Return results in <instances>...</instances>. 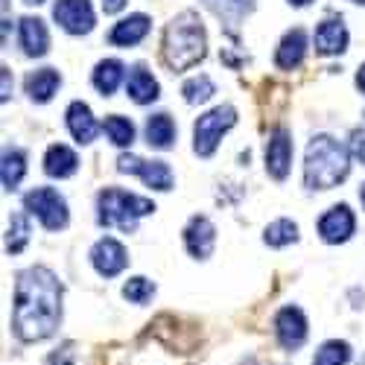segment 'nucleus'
<instances>
[{
	"label": "nucleus",
	"mask_w": 365,
	"mask_h": 365,
	"mask_svg": "<svg viewBox=\"0 0 365 365\" xmlns=\"http://www.w3.org/2000/svg\"><path fill=\"white\" fill-rule=\"evenodd\" d=\"M62 322V284L44 266L18 272L12 330L21 342H41L53 336Z\"/></svg>",
	"instance_id": "1"
},
{
	"label": "nucleus",
	"mask_w": 365,
	"mask_h": 365,
	"mask_svg": "<svg viewBox=\"0 0 365 365\" xmlns=\"http://www.w3.org/2000/svg\"><path fill=\"white\" fill-rule=\"evenodd\" d=\"M207 53V33L205 24L196 12H181L175 15L164 29V62L170 71L181 73L199 65Z\"/></svg>",
	"instance_id": "2"
},
{
	"label": "nucleus",
	"mask_w": 365,
	"mask_h": 365,
	"mask_svg": "<svg viewBox=\"0 0 365 365\" xmlns=\"http://www.w3.org/2000/svg\"><path fill=\"white\" fill-rule=\"evenodd\" d=\"M351 173V149L333 140L330 135H319L310 140L304 155V185L310 190H330L342 185Z\"/></svg>",
	"instance_id": "3"
},
{
	"label": "nucleus",
	"mask_w": 365,
	"mask_h": 365,
	"mask_svg": "<svg viewBox=\"0 0 365 365\" xmlns=\"http://www.w3.org/2000/svg\"><path fill=\"white\" fill-rule=\"evenodd\" d=\"M97 210H100V217H97L100 225H117L123 231H135L138 220L149 217L152 210H155V205L143 196L120 190V187H106L97 196Z\"/></svg>",
	"instance_id": "4"
},
{
	"label": "nucleus",
	"mask_w": 365,
	"mask_h": 365,
	"mask_svg": "<svg viewBox=\"0 0 365 365\" xmlns=\"http://www.w3.org/2000/svg\"><path fill=\"white\" fill-rule=\"evenodd\" d=\"M237 123V111L234 106H217L214 111H207L196 120V126H193V149H196V155L202 158H210L217 152L222 135Z\"/></svg>",
	"instance_id": "5"
},
{
	"label": "nucleus",
	"mask_w": 365,
	"mask_h": 365,
	"mask_svg": "<svg viewBox=\"0 0 365 365\" xmlns=\"http://www.w3.org/2000/svg\"><path fill=\"white\" fill-rule=\"evenodd\" d=\"M24 207L41 220L47 231H62L68 225V202L53 187H36L24 196Z\"/></svg>",
	"instance_id": "6"
},
{
	"label": "nucleus",
	"mask_w": 365,
	"mask_h": 365,
	"mask_svg": "<svg viewBox=\"0 0 365 365\" xmlns=\"http://www.w3.org/2000/svg\"><path fill=\"white\" fill-rule=\"evenodd\" d=\"M53 18L71 36H85L97 24L94 9H91V0H56Z\"/></svg>",
	"instance_id": "7"
},
{
	"label": "nucleus",
	"mask_w": 365,
	"mask_h": 365,
	"mask_svg": "<svg viewBox=\"0 0 365 365\" xmlns=\"http://www.w3.org/2000/svg\"><path fill=\"white\" fill-rule=\"evenodd\" d=\"M117 170L120 173H135L143 178L146 187H155V190H170L173 187V173L164 161H143L138 155H120L117 158Z\"/></svg>",
	"instance_id": "8"
},
{
	"label": "nucleus",
	"mask_w": 365,
	"mask_h": 365,
	"mask_svg": "<svg viewBox=\"0 0 365 365\" xmlns=\"http://www.w3.org/2000/svg\"><path fill=\"white\" fill-rule=\"evenodd\" d=\"M91 263H94V269L100 272L103 278H114V275H120V272L126 269L129 255L123 249V242H117L114 237H103L97 246L91 249Z\"/></svg>",
	"instance_id": "9"
},
{
	"label": "nucleus",
	"mask_w": 365,
	"mask_h": 365,
	"mask_svg": "<svg viewBox=\"0 0 365 365\" xmlns=\"http://www.w3.org/2000/svg\"><path fill=\"white\" fill-rule=\"evenodd\" d=\"M289 164H292V138L284 126H278L266 143V173L284 181L289 175Z\"/></svg>",
	"instance_id": "10"
},
{
	"label": "nucleus",
	"mask_w": 365,
	"mask_h": 365,
	"mask_svg": "<svg viewBox=\"0 0 365 365\" xmlns=\"http://www.w3.org/2000/svg\"><path fill=\"white\" fill-rule=\"evenodd\" d=\"M354 228H356V220H354V210L348 205H333L319 220V234H322L324 242H330V246L351 240Z\"/></svg>",
	"instance_id": "11"
},
{
	"label": "nucleus",
	"mask_w": 365,
	"mask_h": 365,
	"mask_svg": "<svg viewBox=\"0 0 365 365\" xmlns=\"http://www.w3.org/2000/svg\"><path fill=\"white\" fill-rule=\"evenodd\" d=\"M275 336L287 351H295L307 339V316L298 307H284L275 316Z\"/></svg>",
	"instance_id": "12"
},
{
	"label": "nucleus",
	"mask_w": 365,
	"mask_h": 365,
	"mask_svg": "<svg viewBox=\"0 0 365 365\" xmlns=\"http://www.w3.org/2000/svg\"><path fill=\"white\" fill-rule=\"evenodd\" d=\"M217 242V228L207 217H193L185 228V246L196 260H207Z\"/></svg>",
	"instance_id": "13"
},
{
	"label": "nucleus",
	"mask_w": 365,
	"mask_h": 365,
	"mask_svg": "<svg viewBox=\"0 0 365 365\" xmlns=\"http://www.w3.org/2000/svg\"><path fill=\"white\" fill-rule=\"evenodd\" d=\"M313 41H316V53L339 56V53L348 50V29H345V24L339 18H327V21L319 24Z\"/></svg>",
	"instance_id": "14"
},
{
	"label": "nucleus",
	"mask_w": 365,
	"mask_h": 365,
	"mask_svg": "<svg viewBox=\"0 0 365 365\" xmlns=\"http://www.w3.org/2000/svg\"><path fill=\"white\" fill-rule=\"evenodd\" d=\"M304 56H307V36L304 29H289L275 50V65L281 71H295L304 62Z\"/></svg>",
	"instance_id": "15"
},
{
	"label": "nucleus",
	"mask_w": 365,
	"mask_h": 365,
	"mask_svg": "<svg viewBox=\"0 0 365 365\" xmlns=\"http://www.w3.org/2000/svg\"><path fill=\"white\" fill-rule=\"evenodd\" d=\"M21 47L26 56H44L50 50V33L41 18H21Z\"/></svg>",
	"instance_id": "16"
},
{
	"label": "nucleus",
	"mask_w": 365,
	"mask_h": 365,
	"mask_svg": "<svg viewBox=\"0 0 365 365\" xmlns=\"http://www.w3.org/2000/svg\"><path fill=\"white\" fill-rule=\"evenodd\" d=\"M149 33V18L146 15H129L120 24H114V29L108 33V41L117 47H135L138 41H143Z\"/></svg>",
	"instance_id": "17"
},
{
	"label": "nucleus",
	"mask_w": 365,
	"mask_h": 365,
	"mask_svg": "<svg viewBox=\"0 0 365 365\" xmlns=\"http://www.w3.org/2000/svg\"><path fill=\"white\" fill-rule=\"evenodd\" d=\"M79 167V158H76V152L65 143H53L47 149V155H44V173L53 175V178H71Z\"/></svg>",
	"instance_id": "18"
},
{
	"label": "nucleus",
	"mask_w": 365,
	"mask_h": 365,
	"mask_svg": "<svg viewBox=\"0 0 365 365\" xmlns=\"http://www.w3.org/2000/svg\"><path fill=\"white\" fill-rule=\"evenodd\" d=\"M58 85H62L58 71L56 68H41V71L26 76V94H29L33 103H50L53 94L58 91Z\"/></svg>",
	"instance_id": "19"
},
{
	"label": "nucleus",
	"mask_w": 365,
	"mask_h": 365,
	"mask_svg": "<svg viewBox=\"0 0 365 365\" xmlns=\"http://www.w3.org/2000/svg\"><path fill=\"white\" fill-rule=\"evenodd\" d=\"M68 129H71V135L79 143H91L97 138V132H100L94 114H91V108L85 103H71V108H68Z\"/></svg>",
	"instance_id": "20"
},
{
	"label": "nucleus",
	"mask_w": 365,
	"mask_h": 365,
	"mask_svg": "<svg viewBox=\"0 0 365 365\" xmlns=\"http://www.w3.org/2000/svg\"><path fill=\"white\" fill-rule=\"evenodd\" d=\"M126 91H129V97L138 103V106H146L152 100H158V82L155 76H152L143 65H135L129 79H126Z\"/></svg>",
	"instance_id": "21"
},
{
	"label": "nucleus",
	"mask_w": 365,
	"mask_h": 365,
	"mask_svg": "<svg viewBox=\"0 0 365 365\" xmlns=\"http://www.w3.org/2000/svg\"><path fill=\"white\" fill-rule=\"evenodd\" d=\"M146 140L155 149H170L175 140V123L170 114H152L146 120Z\"/></svg>",
	"instance_id": "22"
},
{
	"label": "nucleus",
	"mask_w": 365,
	"mask_h": 365,
	"mask_svg": "<svg viewBox=\"0 0 365 365\" xmlns=\"http://www.w3.org/2000/svg\"><path fill=\"white\" fill-rule=\"evenodd\" d=\"M123 76H126L123 65H120L117 58H106V62H100L94 68V88L100 91L103 97H111L114 91H117V85L123 82Z\"/></svg>",
	"instance_id": "23"
},
{
	"label": "nucleus",
	"mask_w": 365,
	"mask_h": 365,
	"mask_svg": "<svg viewBox=\"0 0 365 365\" xmlns=\"http://www.w3.org/2000/svg\"><path fill=\"white\" fill-rule=\"evenodd\" d=\"M202 4L225 24H237L255 9V0H202Z\"/></svg>",
	"instance_id": "24"
},
{
	"label": "nucleus",
	"mask_w": 365,
	"mask_h": 365,
	"mask_svg": "<svg viewBox=\"0 0 365 365\" xmlns=\"http://www.w3.org/2000/svg\"><path fill=\"white\" fill-rule=\"evenodd\" d=\"M24 173H26V155L21 149H6L4 152V164H0V178H4V187L9 193L21 185Z\"/></svg>",
	"instance_id": "25"
},
{
	"label": "nucleus",
	"mask_w": 365,
	"mask_h": 365,
	"mask_svg": "<svg viewBox=\"0 0 365 365\" xmlns=\"http://www.w3.org/2000/svg\"><path fill=\"white\" fill-rule=\"evenodd\" d=\"M298 240V225L292 220H275L272 225H266L263 231V242L272 249H281V246H289V242Z\"/></svg>",
	"instance_id": "26"
},
{
	"label": "nucleus",
	"mask_w": 365,
	"mask_h": 365,
	"mask_svg": "<svg viewBox=\"0 0 365 365\" xmlns=\"http://www.w3.org/2000/svg\"><path fill=\"white\" fill-rule=\"evenodd\" d=\"M348 359H351V345L342 339H330L316 351L313 365H348Z\"/></svg>",
	"instance_id": "27"
},
{
	"label": "nucleus",
	"mask_w": 365,
	"mask_h": 365,
	"mask_svg": "<svg viewBox=\"0 0 365 365\" xmlns=\"http://www.w3.org/2000/svg\"><path fill=\"white\" fill-rule=\"evenodd\" d=\"M103 129H106V135H108V140H111L114 146H132V140H135V126H132V120L120 117V114L106 117Z\"/></svg>",
	"instance_id": "28"
},
{
	"label": "nucleus",
	"mask_w": 365,
	"mask_h": 365,
	"mask_svg": "<svg viewBox=\"0 0 365 365\" xmlns=\"http://www.w3.org/2000/svg\"><path fill=\"white\" fill-rule=\"evenodd\" d=\"M181 94H185V100L190 103V106H199V103H207L210 97L217 94V88H214V82H210V76H193V79H187L185 82V88H181Z\"/></svg>",
	"instance_id": "29"
},
{
	"label": "nucleus",
	"mask_w": 365,
	"mask_h": 365,
	"mask_svg": "<svg viewBox=\"0 0 365 365\" xmlns=\"http://www.w3.org/2000/svg\"><path fill=\"white\" fill-rule=\"evenodd\" d=\"M26 240H29V222H26V214H15V217L9 220L6 252H9V255H18V252H24Z\"/></svg>",
	"instance_id": "30"
},
{
	"label": "nucleus",
	"mask_w": 365,
	"mask_h": 365,
	"mask_svg": "<svg viewBox=\"0 0 365 365\" xmlns=\"http://www.w3.org/2000/svg\"><path fill=\"white\" fill-rule=\"evenodd\" d=\"M123 295L132 304H146L152 295H155V284H152L149 278H129L126 287H123Z\"/></svg>",
	"instance_id": "31"
},
{
	"label": "nucleus",
	"mask_w": 365,
	"mask_h": 365,
	"mask_svg": "<svg viewBox=\"0 0 365 365\" xmlns=\"http://www.w3.org/2000/svg\"><path fill=\"white\" fill-rule=\"evenodd\" d=\"M348 149H351V158L359 161V164L365 167V132H362V129L351 132V143H348Z\"/></svg>",
	"instance_id": "32"
},
{
	"label": "nucleus",
	"mask_w": 365,
	"mask_h": 365,
	"mask_svg": "<svg viewBox=\"0 0 365 365\" xmlns=\"http://www.w3.org/2000/svg\"><path fill=\"white\" fill-rule=\"evenodd\" d=\"M73 356H76V351H73V345L71 342H65L62 348H56L53 354H50V365H73Z\"/></svg>",
	"instance_id": "33"
},
{
	"label": "nucleus",
	"mask_w": 365,
	"mask_h": 365,
	"mask_svg": "<svg viewBox=\"0 0 365 365\" xmlns=\"http://www.w3.org/2000/svg\"><path fill=\"white\" fill-rule=\"evenodd\" d=\"M126 6V0H103V9H106V15H117L120 9Z\"/></svg>",
	"instance_id": "34"
},
{
	"label": "nucleus",
	"mask_w": 365,
	"mask_h": 365,
	"mask_svg": "<svg viewBox=\"0 0 365 365\" xmlns=\"http://www.w3.org/2000/svg\"><path fill=\"white\" fill-rule=\"evenodd\" d=\"M0 79H4V94H0V100L9 103V68H0Z\"/></svg>",
	"instance_id": "35"
},
{
	"label": "nucleus",
	"mask_w": 365,
	"mask_h": 365,
	"mask_svg": "<svg viewBox=\"0 0 365 365\" xmlns=\"http://www.w3.org/2000/svg\"><path fill=\"white\" fill-rule=\"evenodd\" d=\"M356 85H359V91L365 94V65L359 68V73H356Z\"/></svg>",
	"instance_id": "36"
},
{
	"label": "nucleus",
	"mask_w": 365,
	"mask_h": 365,
	"mask_svg": "<svg viewBox=\"0 0 365 365\" xmlns=\"http://www.w3.org/2000/svg\"><path fill=\"white\" fill-rule=\"evenodd\" d=\"M289 4H292V6H307L310 0H289Z\"/></svg>",
	"instance_id": "37"
},
{
	"label": "nucleus",
	"mask_w": 365,
	"mask_h": 365,
	"mask_svg": "<svg viewBox=\"0 0 365 365\" xmlns=\"http://www.w3.org/2000/svg\"><path fill=\"white\" fill-rule=\"evenodd\" d=\"M24 4H29V6H38V4H44V0H24Z\"/></svg>",
	"instance_id": "38"
},
{
	"label": "nucleus",
	"mask_w": 365,
	"mask_h": 365,
	"mask_svg": "<svg viewBox=\"0 0 365 365\" xmlns=\"http://www.w3.org/2000/svg\"><path fill=\"white\" fill-rule=\"evenodd\" d=\"M359 199H362V207H365V185H362V190H359Z\"/></svg>",
	"instance_id": "39"
},
{
	"label": "nucleus",
	"mask_w": 365,
	"mask_h": 365,
	"mask_svg": "<svg viewBox=\"0 0 365 365\" xmlns=\"http://www.w3.org/2000/svg\"><path fill=\"white\" fill-rule=\"evenodd\" d=\"M356 4H365V0H356Z\"/></svg>",
	"instance_id": "40"
}]
</instances>
